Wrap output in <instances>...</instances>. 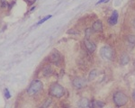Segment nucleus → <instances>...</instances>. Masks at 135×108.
Masks as SVG:
<instances>
[{
	"mask_svg": "<svg viewBox=\"0 0 135 108\" xmlns=\"http://www.w3.org/2000/svg\"><path fill=\"white\" fill-rule=\"evenodd\" d=\"M113 101H114V105L117 107H122L128 103L129 98H128V96L123 92L118 91V92H115L114 96H113Z\"/></svg>",
	"mask_w": 135,
	"mask_h": 108,
	"instance_id": "obj_1",
	"label": "nucleus"
},
{
	"mask_svg": "<svg viewBox=\"0 0 135 108\" xmlns=\"http://www.w3.org/2000/svg\"><path fill=\"white\" fill-rule=\"evenodd\" d=\"M49 94L54 97L60 98V97H62L64 96L65 90H64V88H63V86H60V84L54 83V84H52L51 86V87H50Z\"/></svg>",
	"mask_w": 135,
	"mask_h": 108,
	"instance_id": "obj_2",
	"label": "nucleus"
},
{
	"mask_svg": "<svg viewBox=\"0 0 135 108\" xmlns=\"http://www.w3.org/2000/svg\"><path fill=\"white\" fill-rule=\"evenodd\" d=\"M42 88H43V85H42V81L33 80L30 84L29 87H28V89H27V93L30 96H33V95L40 92L41 90H42Z\"/></svg>",
	"mask_w": 135,
	"mask_h": 108,
	"instance_id": "obj_3",
	"label": "nucleus"
},
{
	"mask_svg": "<svg viewBox=\"0 0 135 108\" xmlns=\"http://www.w3.org/2000/svg\"><path fill=\"white\" fill-rule=\"evenodd\" d=\"M100 56L105 60H112L114 59V53L111 47L105 45V46L102 47L101 50H100Z\"/></svg>",
	"mask_w": 135,
	"mask_h": 108,
	"instance_id": "obj_4",
	"label": "nucleus"
},
{
	"mask_svg": "<svg viewBox=\"0 0 135 108\" xmlns=\"http://www.w3.org/2000/svg\"><path fill=\"white\" fill-rule=\"evenodd\" d=\"M49 59H50L51 63L56 65V66H60V65H61L62 61H63V58H62L61 54L58 51H52V52L51 53V55H50Z\"/></svg>",
	"mask_w": 135,
	"mask_h": 108,
	"instance_id": "obj_5",
	"label": "nucleus"
},
{
	"mask_svg": "<svg viewBox=\"0 0 135 108\" xmlns=\"http://www.w3.org/2000/svg\"><path fill=\"white\" fill-rule=\"evenodd\" d=\"M86 84V81L84 77H76L75 79H73L72 81V85L76 89H82V88L85 87Z\"/></svg>",
	"mask_w": 135,
	"mask_h": 108,
	"instance_id": "obj_6",
	"label": "nucleus"
},
{
	"mask_svg": "<svg viewBox=\"0 0 135 108\" xmlns=\"http://www.w3.org/2000/svg\"><path fill=\"white\" fill-rule=\"evenodd\" d=\"M84 43H85V46H86V49L88 50L89 52H91V53L95 52V50H97V45H95L93 42H91V41L86 39Z\"/></svg>",
	"mask_w": 135,
	"mask_h": 108,
	"instance_id": "obj_7",
	"label": "nucleus"
},
{
	"mask_svg": "<svg viewBox=\"0 0 135 108\" xmlns=\"http://www.w3.org/2000/svg\"><path fill=\"white\" fill-rule=\"evenodd\" d=\"M105 104L103 101H99V100H95V101H91L89 103L88 107L89 108H103Z\"/></svg>",
	"mask_w": 135,
	"mask_h": 108,
	"instance_id": "obj_8",
	"label": "nucleus"
},
{
	"mask_svg": "<svg viewBox=\"0 0 135 108\" xmlns=\"http://www.w3.org/2000/svg\"><path fill=\"white\" fill-rule=\"evenodd\" d=\"M117 21H118V12H117V11H114L112 16L108 19V23H109L111 25H114V24H116Z\"/></svg>",
	"mask_w": 135,
	"mask_h": 108,
	"instance_id": "obj_9",
	"label": "nucleus"
},
{
	"mask_svg": "<svg viewBox=\"0 0 135 108\" xmlns=\"http://www.w3.org/2000/svg\"><path fill=\"white\" fill-rule=\"evenodd\" d=\"M103 29V24L100 20H97L93 23V31L95 32H101Z\"/></svg>",
	"mask_w": 135,
	"mask_h": 108,
	"instance_id": "obj_10",
	"label": "nucleus"
},
{
	"mask_svg": "<svg viewBox=\"0 0 135 108\" xmlns=\"http://www.w3.org/2000/svg\"><path fill=\"white\" fill-rule=\"evenodd\" d=\"M130 60V58L127 54H123V55L120 57V64L121 65H126L128 64Z\"/></svg>",
	"mask_w": 135,
	"mask_h": 108,
	"instance_id": "obj_11",
	"label": "nucleus"
},
{
	"mask_svg": "<svg viewBox=\"0 0 135 108\" xmlns=\"http://www.w3.org/2000/svg\"><path fill=\"white\" fill-rule=\"evenodd\" d=\"M89 103H90V102H89L86 98H82V99H80L78 105H79V106L81 108H86V107H88L89 105Z\"/></svg>",
	"mask_w": 135,
	"mask_h": 108,
	"instance_id": "obj_12",
	"label": "nucleus"
},
{
	"mask_svg": "<svg viewBox=\"0 0 135 108\" xmlns=\"http://www.w3.org/2000/svg\"><path fill=\"white\" fill-rule=\"evenodd\" d=\"M42 74L43 76H45V77H49V76H51L52 74V68L50 66H46L43 68Z\"/></svg>",
	"mask_w": 135,
	"mask_h": 108,
	"instance_id": "obj_13",
	"label": "nucleus"
},
{
	"mask_svg": "<svg viewBox=\"0 0 135 108\" xmlns=\"http://www.w3.org/2000/svg\"><path fill=\"white\" fill-rule=\"evenodd\" d=\"M127 40H128V42L131 43V44L135 45V35H132V34H131V35H128Z\"/></svg>",
	"mask_w": 135,
	"mask_h": 108,
	"instance_id": "obj_14",
	"label": "nucleus"
},
{
	"mask_svg": "<svg viewBox=\"0 0 135 108\" xmlns=\"http://www.w3.org/2000/svg\"><path fill=\"white\" fill-rule=\"evenodd\" d=\"M97 70H92L90 72V74H89V77H88V80H93L94 78H95V77H97Z\"/></svg>",
	"mask_w": 135,
	"mask_h": 108,
	"instance_id": "obj_15",
	"label": "nucleus"
},
{
	"mask_svg": "<svg viewBox=\"0 0 135 108\" xmlns=\"http://www.w3.org/2000/svg\"><path fill=\"white\" fill-rule=\"evenodd\" d=\"M0 3H1V7L2 8H6L7 6V2L6 0H0Z\"/></svg>",
	"mask_w": 135,
	"mask_h": 108,
	"instance_id": "obj_16",
	"label": "nucleus"
},
{
	"mask_svg": "<svg viewBox=\"0 0 135 108\" xmlns=\"http://www.w3.org/2000/svg\"><path fill=\"white\" fill-rule=\"evenodd\" d=\"M51 16H45L44 18H43V19H42V20H41L40 22H39V23H38V24H41V23H44L45 21H46V20H48V19H50V18H51Z\"/></svg>",
	"mask_w": 135,
	"mask_h": 108,
	"instance_id": "obj_17",
	"label": "nucleus"
},
{
	"mask_svg": "<svg viewBox=\"0 0 135 108\" xmlns=\"http://www.w3.org/2000/svg\"><path fill=\"white\" fill-rule=\"evenodd\" d=\"M5 96H6V98H7V99H9L10 97H11L10 93H9V91H8V89L5 90Z\"/></svg>",
	"mask_w": 135,
	"mask_h": 108,
	"instance_id": "obj_18",
	"label": "nucleus"
},
{
	"mask_svg": "<svg viewBox=\"0 0 135 108\" xmlns=\"http://www.w3.org/2000/svg\"><path fill=\"white\" fill-rule=\"evenodd\" d=\"M35 1L36 0H26V2H27L28 5H32V4H33Z\"/></svg>",
	"mask_w": 135,
	"mask_h": 108,
	"instance_id": "obj_19",
	"label": "nucleus"
},
{
	"mask_svg": "<svg viewBox=\"0 0 135 108\" xmlns=\"http://www.w3.org/2000/svg\"><path fill=\"white\" fill-rule=\"evenodd\" d=\"M14 4H15V1H12V2H11L9 5H8V8H9V9H11V8L13 7V6H14Z\"/></svg>",
	"mask_w": 135,
	"mask_h": 108,
	"instance_id": "obj_20",
	"label": "nucleus"
},
{
	"mask_svg": "<svg viewBox=\"0 0 135 108\" xmlns=\"http://www.w3.org/2000/svg\"><path fill=\"white\" fill-rule=\"evenodd\" d=\"M108 0H100V1H98L97 3V5H99V4H102V3H104V2H107Z\"/></svg>",
	"mask_w": 135,
	"mask_h": 108,
	"instance_id": "obj_21",
	"label": "nucleus"
},
{
	"mask_svg": "<svg viewBox=\"0 0 135 108\" xmlns=\"http://www.w3.org/2000/svg\"><path fill=\"white\" fill-rule=\"evenodd\" d=\"M132 99L135 101V89L133 90V92H132Z\"/></svg>",
	"mask_w": 135,
	"mask_h": 108,
	"instance_id": "obj_22",
	"label": "nucleus"
},
{
	"mask_svg": "<svg viewBox=\"0 0 135 108\" xmlns=\"http://www.w3.org/2000/svg\"><path fill=\"white\" fill-rule=\"evenodd\" d=\"M132 25H133V27L135 28V19H134L133 21H132Z\"/></svg>",
	"mask_w": 135,
	"mask_h": 108,
	"instance_id": "obj_23",
	"label": "nucleus"
},
{
	"mask_svg": "<svg viewBox=\"0 0 135 108\" xmlns=\"http://www.w3.org/2000/svg\"><path fill=\"white\" fill-rule=\"evenodd\" d=\"M0 7H1V3H0Z\"/></svg>",
	"mask_w": 135,
	"mask_h": 108,
	"instance_id": "obj_24",
	"label": "nucleus"
}]
</instances>
